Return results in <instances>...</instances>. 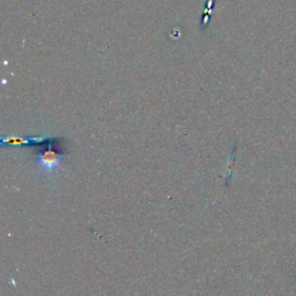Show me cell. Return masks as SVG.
<instances>
[{
    "label": "cell",
    "mask_w": 296,
    "mask_h": 296,
    "mask_svg": "<svg viewBox=\"0 0 296 296\" xmlns=\"http://www.w3.org/2000/svg\"><path fill=\"white\" fill-rule=\"evenodd\" d=\"M63 157V154L58 153L51 147L45 148L43 152L38 153L36 156L37 170L47 176L55 174L60 166V161Z\"/></svg>",
    "instance_id": "cell-1"
}]
</instances>
